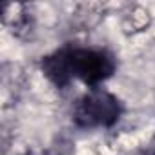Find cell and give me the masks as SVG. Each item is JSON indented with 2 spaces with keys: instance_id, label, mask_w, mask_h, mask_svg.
I'll return each mask as SVG.
<instances>
[{
  "instance_id": "cell-1",
  "label": "cell",
  "mask_w": 155,
  "mask_h": 155,
  "mask_svg": "<svg viewBox=\"0 0 155 155\" xmlns=\"http://www.w3.org/2000/svg\"><path fill=\"white\" fill-rule=\"evenodd\" d=\"M120 104L119 101L102 90H95L81 99L75 108V122L82 128L111 126L119 120Z\"/></svg>"
},
{
  "instance_id": "cell-2",
  "label": "cell",
  "mask_w": 155,
  "mask_h": 155,
  "mask_svg": "<svg viewBox=\"0 0 155 155\" xmlns=\"http://www.w3.org/2000/svg\"><path fill=\"white\" fill-rule=\"evenodd\" d=\"M69 57V66L73 77L79 79L86 84H99L106 81L113 73L115 64L110 55L104 51H95V49H71L68 51Z\"/></svg>"
},
{
  "instance_id": "cell-3",
  "label": "cell",
  "mask_w": 155,
  "mask_h": 155,
  "mask_svg": "<svg viewBox=\"0 0 155 155\" xmlns=\"http://www.w3.org/2000/svg\"><path fill=\"white\" fill-rule=\"evenodd\" d=\"M42 69H44L48 79L57 86H66L69 82V79L73 77L68 51H58L51 57H46L42 60Z\"/></svg>"
},
{
  "instance_id": "cell-4",
  "label": "cell",
  "mask_w": 155,
  "mask_h": 155,
  "mask_svg": "<svg viewBox=\"0 0 155 155\" xmlns=\"http://www.w3.org/2000/svg\"><path fill=\"white\" fill-rule=\"evenodd\" d=\"M153 155H155V153H153Z\"/></svg>"
}]
</instances>
